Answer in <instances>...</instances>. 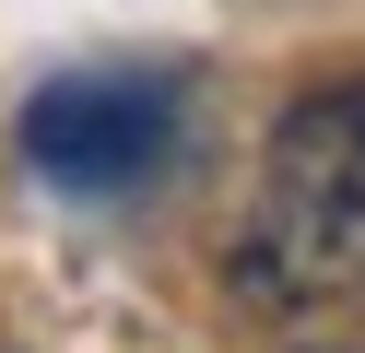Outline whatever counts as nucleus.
<instances>
[{
    "label": "nucleus",
    "mask_w": 365,
    "mask_h": 353,
    "mask_svg": "<svg viewBox=\"0 0 365 353\" xmlns=\"http://www.w3.org/2000/svg\"><path fill=\"white\" fill-rule=\"evenodd\" d=\"M189 130V94L165 71H59L24 106V153L59 188H142Z\"/></svg>",
    "instance_id": "f03ea898"
},
{
    "label": "nucleus",
    "mask_w": 365,
    "mask_h": 353,
    "mask_svg": "<svg viewBox=\"0 0 365 353\" xmlns=\"http://www.w3.org/2000/svg\"><path fill=\"white\" fill-rule=\"evenodd\" d=\"M236 271L259 306L307 295H365V83H330L307 106H283L259 153V200H247Z\"/></svg>",
    "instance_id": "f257e3e1"
}]
</instances>
